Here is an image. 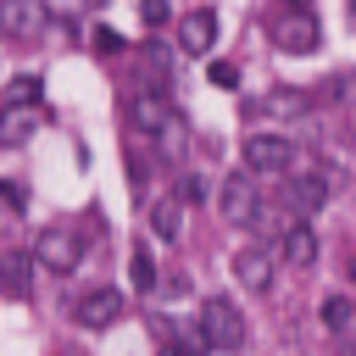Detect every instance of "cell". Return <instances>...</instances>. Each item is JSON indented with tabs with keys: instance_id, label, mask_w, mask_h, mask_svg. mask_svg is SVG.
I'll list each match as a JSON object with an SVG mask.
<instances>
[{
	"instance_id": "8fae6325",
	"label": "cell",
	"mask_w": 356,
	"mask_h": 356,
	"mask_svg": "<svg viewBox=\"0 0 356 356\" xmlns=\"http://www.w3.org/2000/svg\"><path fill=\"white\" fill-rule=\"evenodd\" d=\"M0 295L6 300H28L33 295V256H22V250L0 256Z\"/></svg>"
},
{
	"instance_id": "3957f363",
	"label": "cell",
	"mask_w": 356,
	"mask_h": 356,
	"mask_svg": "<svg viewBox=\"0 0 356 356\" xmlns=\"http://www.w3.org/2000/svg\"><path fill=\"white\" fill-rule=\"evenodd\" d=\"M33 261L50 267L56 278H67V273H78V261H83V239H78L72 228H44V234L33 239Z\"/></svg>"
},
{
	"instance_id": "4316f807",
	"label": "cell",
	"mask_w": 356,
	"mask_h": 356,
	"mask_svg": "<svg viewBox=\"0 0 356 356\" xmlns=\"http://www.w3.org/2000/svg\"><path fill=\"white\" fill-rule=\"evenodd\" d=\"M345 273H350V284H356V256H350V261H345Z\"/></svg>"
},
{
	"instance_id": "4fadbf2b",
	"label": "cell",
	"mask_w": 356,
	"mask_h": 356,
	"mask_svg": "<svg viewBox=\"0 0 356 356\" xmlns=\"http://www.w3.org/2000/svg\"><path fill=\"white\" fill-rule=\"evenodd\" d=\"M122 317V295L117 289H89L83 300H78V323L83 328H111Z\"/></svg>"
},
{
	"instance_id": "9c48e42d",
	"label": "cell",
	"mask_w": 356,
	"mask_h": 356,
	"mask_svg": "<svg viewBox=\"0 0 356 356\" xmlns=\"http://www.w3.org/2000/svg\"><path fill=\"white\" fill-rule=\"evenodd\" d=\"M217 44V17L211 11H184L178 17V50L184 56H206Z\"/></svg>"
},
{
	"instance_id": "ffe728a7",
	"label": "cell",
	"mask_w": 356,
	"mask_h": 356,
	"mask_svg": "<svg viewBox=\"0 0 356 356\" xmlns=\"http://www.w3.org/2000/svg\"><path fill=\"white\" fill-rule=\"evenodd\" d=\"M6 106H39V78H28V72L11 78L6 83Z\"/></svg>"
},
{
	"instance_id": "6da1fadb",
	"label": "cell",
	"mask_w": 356,
	"mask_h": 356,
	"mask_svg": "<svg viewBox=\"0 0 356 356\" xmlns=\"http://www.w3.org/2000/svg\"><path fill=\"white\" fill-rule=\"evenodd\" d=\"M195 323L206 328L211 350H239V345H245V312H239L234 300H222V295H206Z\"/></svg>"
},
{
	"instance_id": "4dcf8cb0",
	"label": "cell",
	"mask_w": 356,
	"mask_h": 356,
	"mask_svg": "<svg viewBox=\"0 0 356 356\" xmlns=\"http://www.w3.org/2000/svg\"><path fill=\"white\" fill-rule=\"evenodd\" d=\"M167 356H172V350H167Z\"/></svg>"
},
{
	"instance_id": "ba28073f",
	"label": "cell",
	"mask_w": 356,
	"mask_h": 356,
	"mask_svg": "<svg viewBox=\"0 0 356 356\" xmlns=\"http://www.w3.org/2000/svg\"><path fill=\"white\" fill-rule=\"evenodd\" d=\"M44 28V6L39 0H0V33L6 39H33Z\"/></svg>"
},
{
	"instance_id": "7402d4cb",
	"label": "cell",
	"mask_w": 356,
	"mask_h": 356,
	"mask_svg": "<svg viewBox=\"0 0 356 356\" xmlns=\"http://www.w3.org/2000/svg\"><path fill=\"white\" fill-rule=\"evenodd\" d=\"M206 78H211L217 89H234V83H239V67H234V61H211V67H206Z\"/></svg>"
},
{
	"instance_id": "ac0fdd59",
	"label": "cell",
	"mask_w": 356,
	"mask_h": 356,
	"mask_svg": "<svg viewBox=\"0 0 356 356\" xmlns=\"http://www.w3.org/2000/svg\"><path fill=\"white\" fill-rule=\"evenodd\" d=\"M172 356H211V339H206V328H200V323H184V328L172 334Z\"/></svg>"
},
{
	"instance_id": "d4e9b609",
	"label": "cell",
	"mask_w": 356,
	"mask_h": 356,
	"mask_svg": "<svg viewBox=\"0 0 356 356\" xmlns=\"http://www.w3.org/2000/svg\"><path fill=\"white\" fill-rule=\"evenodd\" d=\"M184 200H206V184L200 178H184Z\"/></svg>"
},
{
	"instance_id": "44dd1931",
	"label": "cell",
	"mask_w": 356,
	"mask_h": 356,
	"mask_svg": "<svg viewBox=\"0 0 356 356\" xmlns=\"http://www.w3.org/2000/svg\"><path fill=\"white\" fill-rule=\"evenodd\" d=\"M128 278H134V289H156V284H161V273H156L150 250H134V267H128Z\"/></svg>"
},
{
	"instance_id": "277c9868",
	"label": "cell",
	"mask_w": 356,
	"mask_h": 356,
	"mask_svg": "<svg viewBox=\"0 0 356 356\" xmlns=\"http://www.w3.org/2000/svg\"><path fill=\"white\" fill-rule=\"evenodd\" d=\"M295 161V145L284 134H245V172H289Z\"/></svg>"
},
{
	"instance_id": "d6986e66",
	"label": "cell",
	"mask_w": 356,
	"mask_h": 356,
	"mask_svg": "<svg viewBox=\"0 0 356 356\" xmlns=\"http://www.w3.org/2000/svg\"><path fill=\"white\" fill-rule=\"evenodd\" d=\"M350 317H356V306H350V295H328V300H323V328H334V334H345V328H350Z\"/></svg>"
},
{
	"instance_id": "f1b7e54d",
	"label": "cell",
	"mask_w": 356,
	"mask_h": 356,
	"mask_svg": "<svg viewBox=\"0 0 356 356\" xmlns=\"http://www.w3.org/2000/svg\"><path fill=\"white\" fill-rule=\"evenodd\" d=\"M345 356H356V350H345Z\"/></svg>"
},
{
	"instance_id": "484cf974",
	"label": "cell",
	"mask_w": 356,
	"mask_h": 356,
	"mask_svg": "<svg viewBox=\"0 0 356 356\" xmlns=\"http://www.w3.org/2000/svg\"><path fill=\"white\" fill-rule=\"evenodd\" d=\"M284 6H289V11H312V0H284Z\"/></svg>"
},
{
	"instance_id": "30bf717a",
	"label": "cell",
	"mask_w": 356,
	"mask_h": 356,
	"mask_svg": "<svg viewBox=\"0 0 356 356\" xmlns=\"http://www.w3.org/2000/svg\"><path fill=\"white\" fill-rule=\"evenodd\" d=\"M278 261H284V267H312V261H317V234H312V222H289V228L278 234Z\"/></svg>"
},
{
	"instance_id": "5bb4252c",
	"label": "cell",
	"mask_w": 356,
	"mask_h": 356,
	"mask_svg": "<svg viewBox=\"0 0 356 356\" xmlns=\"http://www.w3.org/2000/svg\"><path fill=\"white\" fill-rule=\"evenodd\" d=\"M234 278H239V289L267 295V289H273V261H267V250H239V256H234Z\"/></svg>"
},
{
	"instance_id": "7c38bea8",
	"label": "cell",
	"mask_w": 356,
	"mask_h": 356,
	"mask_svg": "<svg viewBox=\"0 0 356 356\" xmlns=\"http://www.w3.org/2000/svg\"><path fill=\"white\" fill-rule=\"evenodd\" d=\"M39 122H44V111L39 106H0V145H28L33 134H39Z\"/></svg>"
},
{
	"instance_id": "603a6c76",
	"label": "cell",
	"mask_w": 356,
	"mask_h": 356,
	"mask_svg": "<svg viewBox=\"0 0 356 356\" xmlns=\"http://www.w3.org/2000/svg\"><path fill=\"white\" fill-rule=\"evenodd\" d=\"M95 50H100V56H117V50H122V39H117L111 28H95Z\"/></svg>"
},
{
	"instance_id": "8992f818",
	"label": "cell",
	"mask_w": 356,
	"mask_h": 356,
	"mask_svg": "<svg viewBox=\"0 0 356 356\" xmlns=\"http://www.w3.org/2000/svg\"><path fill=\"white\" fill-rule=\"evenodd\" d=\"M334 184H339V172H306V178H289V184H284V200H289L300 217H312V211L328 206Z\"/></svg>"
},
{
	"instance_id": "f546056e",
	"label": "cell",
	"mask_w": 356,
	"mask_h": 356,
	"mask_svg": "<svg viewBox=\"0 0 356 356\" xmlns=\"http://www.w3.org/2000/svg\"><path fill=\"white\" fill-rule=\"evenodd\" d=\"M350 11H356V0H350Z\"/></svg>"
},
{
	"instance_id": "cb8c5ba5",
	"label": "cell",
	"mask_w": 356,
	"mask_h": 356,
	"mask_svg": "<svg viewBox=\"0 0 356 356\" xmlns=\"http://www.w3.org/2000/svg\"><path fill=\"white\" fill-rule=\"evenodd\" d=\"M139 11H145V22H150V28H161V22L172 17V11H167V0H145Z\"/></svg>"
},
{
	"instance_id": "5b68a950",
	"label": "cell",
	"mask_w": 356,
	"mask_h": 356,
	"mask_svg": "<svg viewBox=\"0 0 356 356\" xmlns=\"http://www.w3.org/2000/svg\"><path fill=\"white\" fill-rule=\"evenodd\" d=\"M317 39H323V28H317L312 11H284V17H273V44H278V50L306 56V50H317Z\"/></svg>"
},
{
	"instance_id": "83f0119b",
	"label": "cell",
	"mask_w": 356,
	"mask_h": 356,
	"mask_svg": "<svg viewBox=\"0 0 356 356\" xmlns=\"http://www.w3.org/2000/svg\"><path fill=\"white\" fill-rule=\"evenodd\" d=\"M89 6H106V0H89Z\"/></svg>"
},
{
	"instance_id": "52a82bcc",
	"label": "cell",
	"mask_w": 356,
	"mask_h": 356,
	"mask_svg": "<svg viewBox=\"0 0 356 356\" xmlns=\"http://www.w3.org/2000/svg\"><path fill=\"white\" fill-rule=\"evenodd\" d=\"M128 117H134V128H139V134H156V139L178 122V117H172V100H167L161 89H139V95H134V106H128Z\"/></svg>"
},
{
	"instance_id": "2e32d148",
	"label": "cell",
	"mask_w": 356,
	"mask_h": 356,
	"mask_svg": "<svg viewBox=\"0 0 356 356\" xmlns=\"http://www.w3.org/2000/svg\"><path fill=\"white\" fill-rule=\"evenodd\" d=\"M150 228H156V239H178V228H184V200H178V195L156 200V206H150Z\"/></svg>"
},
{
	"instance_id": "7a4b0ae2",
	"label": "cell",
	"mask_w": 356,
	"mask_h": 356,
	"mask_svg": "<svg viewBox=\"0 0 356 356\" xmlns=\"http://www.w3.org/2000/svg\"><path fill=\"white\" fill-rule=\"evenodd\" d=\"M217 206H222V222L228 228H256L261 222V195H256L250 172H228L222 189H217Z\"/></svg>"
},
{
	"instance_id": "e0dca14e",
	"label": "cell",
	"mask_w": 356,
	"mask_h": 356,
	"mask_svg": "<svg viewBox=\"0 0 356 356\" xmlns=\"http://www.w3.org/2000/svg\"><path fill=\"white\" fill-rule=\"evenodd\" d=\"M139 72L150 78V89H161L167 72H172V50H167V44H145V50H139Z\"/></svg>"
},
{
	"instance_id": "9a60e30c",
	"label": "cell",
	"mask_w": 356,
	"mask_h": 356,
	"mask_svg": "<svg viewBox=\"0 0 356 356\" xmlns=\"http://www.w3.org/2000/svg\"><path fill=\"white\" fill-rule=\"evenodd\" d=\"M256 111L289 122V117H306V111H312V95H306V89H273L267 100H256Z\"/></svg>"
}]
</instances>
